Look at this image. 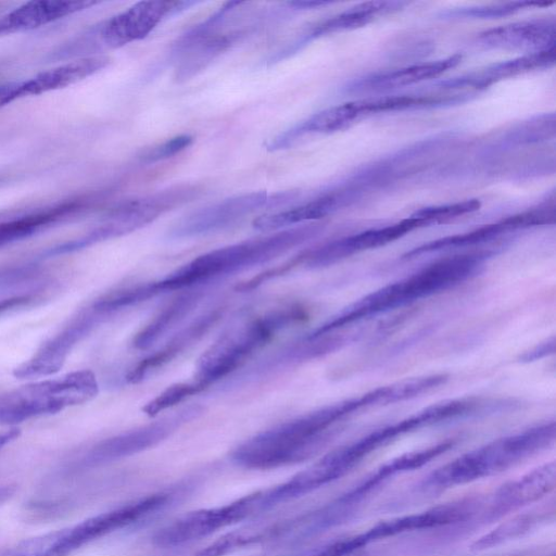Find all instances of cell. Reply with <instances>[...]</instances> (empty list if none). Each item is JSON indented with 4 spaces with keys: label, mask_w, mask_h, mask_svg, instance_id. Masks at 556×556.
Wrapping results in <instances>:
<instances>
[{
    "label": "cell",
    "mask_w": 556,
    "mask_h": 556,
    "mask_svg": "<svg viewBox=\"0 0 556 556\" xmlns=\"http://www.w3.org/2000/svg\"><path fill=\"white\" fill-rule=\"evenodd\" d=\"M364 406L359 395L323 406L253 435L235 447L230 458L254 470L303 462L321 451L337 433L338 425Z\"/></svg>",
    "instance_id": "1"
},
{
    "label": "cell",
    "mask_w": 556,
    "mask_h": 556,
    "mask_svg": "<svg viewBox=\"0 0 556 556\" xmlns=\"http://www.w3.org/2000/svg\"><path fill=\"white\" fill-rule=\"evenodd\" d=\"M492 254L490 251H480L438 260L355 301L307 336L318 337L336 332L365 318L401 308L448 290L479 274Z\"/></svg>",
    "instance_id": "2"
},
{
    "label": "cell",
    "mask_w": 556,
    "mask_h": 556,
    "mask_svg": "<svg viewBox=\"0 0 556 556\" xmlns=\"http://www.w3.org/2000/svg\"><path fill=\"white\" fill-rule=\"evenodd\" d=\"M321 230L319 224H306L210 251L157 280L159 288L162 293L198 288L217 278L268 263Z\"/></svg>",
    "instance_id": "3"
},
{
    "label": "cell",
    "mask_w": 556,
    "mask_h": 556,
    "mask_svg": "<svg viewBox=\"0 0 556 556\" xmlns=\"http://www.w3.org/2000/svg\"><path fill=\"white\" fill-rule=\"evenodd\" d=\"M555 438V421L549 420L496 439L432 471L424 488L442 491L500 473L546 450Z\"/></svg>",
    "instance_id": "4"
},
{
    "label": "cell",
    "mask_w": 556,
    "mask_h": 556,
    "mask_svg": "<svg viewBox=\"0 0 556 556\" xmlns=\"http://www.w3.org/2000/svg\"><path fill=\"white\" fill-rule=\"evenodd\" d=\"M307 316L302 305H290L232 327L200 356L194 381L207 388L236 370L279 330L301 323Z\"/></svg>",
    "instance_id": "5"
},
{
    "label": "cell",
    "mask_w": 556,
    "mask_h": 556,
    "mask_svg": "<svg viewBox=\"0 0 556 556\" xmlns=\"http://www.w3.org/2000/svg\"><path fill=\"white\" fill-rule=\"evenodd\" d=\"M98 392L97 377L89 369L31 382L0 394V425H16L34 417L56 414L92 400Z\"/></svg>",
    "instance_id": "6"
},
{
    "label": "cell",
    "mask_w": 556,
    "mask_h": 556,
    "mask_svg": "<svg viewBox=\"0 0 556 556\" xmlns=\"http://www.w3.org/2000/svg\"><path fill=\"white\" fill-rule=\"evenodd\" d=\"M492 404L480 397H460L432 404L394 424L381 427L357 441L338 447L327 455L344 476L369 454L393 442L397 438L447 420L472 416L491 407Z\"/></svg>",
    "instance_id": "7"
},
{
    "label": "cell",
    "mask_w": 556,
    "mask_h": 556,
    "mask_svg": "<svg viewBox=\"0 0 556 556\" xmlns=\"http://www.w3.org/2000/svg\"><path fill=\"white\" fill-rule=\"evenodd\" d=\"M170 498L167 492L151 493L92 516L72 528L63 529L58 541L40 556H70L98 539L148 518L164 508Z\"/></svg>",
    "instance_id": "8"
},
{
    "label": "cell",
    "mask_w": 556,
    "mask_h": 556,
    "mask_svg": "<svg viewBox=\"0 0 556 556\" xmlns=\"http://www.w3.org/2000/svg\"><path fill=\"white\" fill-rule=\"evenodd\" d=\"M261 490L230 503L186 513L159 529L152 543L162 548L175 547L206 538L260 511Z\"/></svg>",
    "instance_id": "9"
},
{
    "label": "cell",
    "mask_w": 556,
    "mask_h": 556,
    "mask_svg": "<svg viewBox=\"0 0 556 556\" xmlns=\"http://www.w3.org/2000/svg\"><path fill=\"white\" fill-rule=\"evenodd\" d=\"M295 192L268 194L253 191L226 198L178 220L169 230L173 239L191 238L226 229L265 207H275L295 198Z\"/></svg>",
    "instance_id": "10"
},
{
    "label": "cell",
    "mask_w": 556,
    "mask_h": 556,
    "mask_svg": "<svg viewBox=\"0 0 556 556\" xmlns=\"http://www.w3.org/2000/svg\"><path fill=\"white\" fill-rule=\"evenodd\" d=\"M202 409L198 405H190L160 420L102 440L81 457L75 468L86 469L101 466L153 447L184 424L198 417Z\"/></svg>",
    "instance_id": "11"
},
{
    "label": "cell",
    "mask_w": 556,
    "mask_h": 556,
    "mask_svg": "<svg viewBox=\"0 0 556 556\" xmlns=\"http://www.w3.org/2000/svg\"><path fill=\"white\" fill-rule=\"evenodd\" d=\"M425 226L424 220L412 214L399 223L367 229L306 250L299 254L301 265L307 268L326 267L363 251L383 247Z\"/></svg>",
    "instance_id": "12"
},
{
    "label": "cell",
    "mask_w": 556,
    "mask_h": 556,
    "mask_svg": "<svg viewBox=\"0 0 556 556\" xmlns=\"http://www.w3.org/2000/svg\"><path fill=\"white\" fill-rule=\"evenodd\" d=\"M194 1H139L108 20L100 29V38L109 48L146 38L166 16L195 4Z\"/></svg>",
    "instance_id": "13"
},
{
    "label": "cell",
    "mask_w": 556,
    "mask_h": 556,
    "mask_svg": "<svg viewBox=\"0 0 556 556\" xmlns=\"http://www.w3.org/2000/svg\"><path fill=\"white\" fill-rule=\"evenodd\" d=\"M471 501H459L435 506L428 510L380 521L367 531L338 541L344 548H365L368 544L414 530L430 529L451 525L465 519L471 513Z\"/></svg>",
    "instance_id": "14"
},
{
    "label": "cell",
    "mask_w": 556,
    "mask_h": 556,
    "mask_svg": "<svg viewBox=\"0 0 556 556\" xmlns=\"http://www.w3.org/2000/svg\"><path fill=\"white\" fill-rule=\"evenodd\" d=\"M103 317L92 308L43 343L26 362L13 370L16 378H39L58 372L72 349L85 338Z\"/></svg>",
    "instance_id": "15"
},
{
    "label": "cell",
    "mask_w": 556,
    "mask_h": 556,
    "mask_svg": "<svg viewBox=\"0 0 556 556\" xmlns=\"http://www.w3.org/2000/svg\"><path fill=\"white\" fill-rule=\"evenodd\" d=\"M350 334L325 333L318 337H308L290 343L266 356L252 366L249 370L240 374L231 384H242L262 379L273 374L280 372L287 368L299 365L303 362L314 359L332 352L349 341Z\"/></svg>",
    "instance_id": "16"
},
{
    "label": "cell",
    "mask_w": 556,
    "mask_h": 556,
    "mask_svg": "<svg viewBox=\"0 0 556 556\" xmlns=\"http://www.w3.org/2000/svg\"><path fill=\"white\" fill-rule=\"evenodd\" d=\"M241 36L242 31L239 30L223 34L213 31L202 36L186 33L172 47L170 59L175 62V79L181 83L195 76Z\"/></svg>",
    "instance_id": "17"
},
{
    "label": "cell",
    "mask_w": 556,
    "mask_h": 556,
    "mask_svg": "<svg viewBox=\"0 0 556 556\" xmlns=\"http://www.w3.org/2000/svg\"><path fill=\"white\" fill-rule=\"evenodd\" d=\"M477 39L489 48L541 51L555 47V21L540 18L510 23L486 29Z\"/></svg>",
    "instance_id": "18"
},
{
    "label": "cell",
    "mask_w": 556,
    "mask_h": 556,
    "mask_svg": "<svg viewBox=\"0 0 556 556\" xmlns=\"http://www.w3.org/2000/svg\"><path fill=\"white\" fill-rule=\"evenodd\" d=\"M224 315V307L212 309L177 332L160 350L139 362L126 376L131 384H137L153 370L163 367L176 358L185 350L201 340Z\"/></svg>",
    "instance_id": "19"
},
{
    "label": "cell",
    "mask_w": 556,
    "mask_h": 556,
    "mask_svg": "<svg viewBox=\"0 0 556 556\" xmlns=\"http://www.w3.org/2000/svg\"><path fill=\"white\" fill-rule=\"evenodd\" d=\"M555 480L556 465L552 460L504 484L494 496L490 517L496 518L539 501L554 490Z\"/></svg>",
    "instance_id": "20"
},
{
    "label": "cell",
    "mask_w": 556,
    "mask_h": 556,
    "mask_svg": "<svg viewBox=\"0 0 556 556\" xmlns=\"http://www.w3.org/2000/svg\"><path fill=\"white\" fill-rule=\"evenodd\" d=\"M97 3L96 1L87 0H39L26 2L0 17V36L39 28Z\"/></svg>",
    "instance_id": "21"
},
{
    "label": "cell",
    "mask_w": 556,
    "mask_h": 556,
    "mask_svg": "<svg viewBox=\"0 0 556 556\" xmlns=\"http://www.w3.org/2000/svg\"><path fill=\"white\" fill-rule=\"evenodd\" d=\"M110 63L108 55H92L43 71L27 80L17 81V99L67 87L100 72Z\"/></svg>",
    "instance_id": "22"
},
{
    "label": "cell",
    "mask_w": 556,
    "mask_h": 556,
    "mask_svg": "<svg viewBox=\"0 0 556 556\" xmlns=\"http://www.w3.org/2000/svg\"><path fill=\"white\" fill-rule=\"evenodd\" d=\"M404 2L370 1L357 4L348 11L334 15L312 28L301 39L294 41L291 46L277 52L269 59V63L279 62L295 53L307 41L318 38L323 35L332 34L342 30H349L362 27L374 20L377 14L388 13L400 9Z\"/></svg>",
    "instance_id": "23"
},
{
    "label": "cell",
    "mask_w": 556,
    "mask_h": 556,
    "mask_svg": "<svg viewBox=\"0 0 556 556\" xmlns=\"http://www.w3.org/2000/svg\"><path fill=\"white\" fill-rule=\"evenodd\" d=\"M454 439L444 440L434 445L405 453L401 456L393 458L392 460L383 464L375 472L368 476L362 483L356 488L352 489L348 493L343 494L334 503L342 507L350 505L355 501L363 498L366 494L371 492L384 480L393 477L397 473L417 469L438 456L444 454L455 445Z\"/></svg>",
    "instance_id": "24"
},
{
    "label": "cell",
    "mask_w": 556,
    "mask_h": 556,
    "mask_svg": "<svg viewBox=\"0 0 556 556\" xmlns=\"http://www.w3.org/2000/svg\"><path fill=\"white\" fill-rule=\"evenodd\" d=\"M462 60L460 54L448 58L414 64L395 71L379 73L354 83L348 87L351 92L384 91L409 86L434 78L455 67Z\"/></svg>",
    "instance_id": "25"
},
{
    "label": "cell",
    "mask_w": 556,
    "mask_h": 556,
    "mask_svg": "<svg viewBox=\"0 0 556 556\" xmlns=\"http://www.w3.org/2000/svg\"><path fill=\"white\" fill-rule=\"evenodd\" d=\"M204 295L200 288L188 289L172 300L134 338L132 345L138 350H148L161 337L188 316Z\"/></svg>",
    "instance_id": "26"
},
{
    "label": "cell",
    "mask_w": 556,
    "mask_h": 556,
    "mask_svg": "<svg viewBox=\"0 0 556 556\" xmlns=\"http://www.w3.org/2000/svg\"><path fill=\"white\" fill-rule=\"evenodd\" d=\"M555 63V47L534 51L532 53L494 64L480 73L468 75L467 77L457 78L448 81L451 87L471 86L473 88H485L493 83L528 73L539 68H545Z\"/></svg>",
    "instance_id": "27"
},
{
    "label": "cell",
    "mask_w": 556,
    "mask_h": 556,
    "mask_svg": "<svg viewBox=\"0 0 556 556\" xmlns=\"http://www.w3.org/2000/svg\"><path fill=\"white\" fill-rule=\"evenodd\" d=\"M338 193H328L289 210L257 216L252 225L260 231L287 229L289 226L320 219L341 206Z\"/></svg>",
    "instance_id": "28"
},
{
    "label": "cell",
    "mask_w": 556,
    "mask_h": 556,
    "mask_svg": "<svg viewBox=\"0 0 556 556\" xmlns=\"http://www.w3.org/2000/svg\"><path fill=\"white\" fill-rule=\"evenodd\" d=\"M80 206V201H71L36 214L2 222L0 223V247L30 237L42 227L79 210Z\"/></svg>",
    "instance_id": "29"
},
{
    "label": "cell",
    "mask_w": 556,
    "mask_h": 556,
    "mask_svg": "<svg viewBox=\"0 0 556 556\" xmlns=\"http://www.w3.org/2000/svg\"><path fill=\"white\" fill-rule=\"evenodd\" d=\"M511 230L516 229L513 227L509 217H506L497 223L484 225L468 232L447 236L433 241H429L412 249L410 251H407L402 257L408 260L435 251L471 247L482 242H488L498 237L501 233Z\"/></svg>",
    "instance_id": "30"
},
{
    "label": "cell",
    "mask_w": 556,
    "mask_h": 556,
    "mask_svg": "<svg viewBox=\"0 0 556 556\" xmlns=\"http://www.w3.org/2000/svg\"><path fill=\"white\" fill-rule=\"evenodd\" d=\"M271 535L273 523L237 529L225 533L201 548L195 556H225L261 542L271 541Z\"/></svg>",
    "instance_id": "31"
},
{
    "label": "cell",
    "mask_w": 556,
    "mask_h": 556,
    "mask_svg": "<svg viewBox=\"0 0 556 556\" xmlns=\"http://www.w3.org/2000/svg\"><path fill=\"white\" fill-rule=\"evenodd\" d=\"M543 518L544 515L541 513H525L517 515L500 523L493 530L476 540L471 544L470 551L483 552L522 536L540 523Z\"/></svg>",
    "instance_id": "32"
},
{
    "label": "cell",
    "mask_w": 556,
    "mask_h": 556,
    "mask_svg": "<svg viewBox=\"0 0 556 556\" xmlns=\"http://www.w3.org/2000/svg\"><path fill=\"white\" fill-rule=\"evenodd\" d=\"M203 390L204 388L195 381L174 383L149 401L142 407V412L149 417H155L161 412L181 403L184 400Z\"/></svg>",
    "instance_id": "33"
},
{
    "label": "cell",
    "mask_w": 556,
    "mask_h": 556,
    "mask_svg": "<svg viewBox=\"0 0 556 556\" xmlns=\"http://www.w3.org/2000/svg\"><path fill=\"white\" fill-rule=\"evenodd\" d=\"M481 203L477 199L466 200L463 202L450 203L438 206H428L413 213L414 216L420 218L427 226L440 224L448 219L472 213L479 210Z\"/></svg>",
    "instance_id": "34"
},
{
    "label": "cell",
    "mask_w": 556,
    "mask_h": 556,
    "mask_svg": "<svg viewBox=\"0 0 556 556\" xmlns=\"http://www.w3.org/2000/svg\"><path fill=\"white\" fill-rule=\"evenodd\" d=\"M553 4L552 2H533V1H514L506 3H496L491 5H482L476 8L460 9L451 12L453 15L457 16H472L479 18L486 17H501L505 15L513 14L519 10H522L527 7H548Z\"/></svg>",
    "instance_id": "35"
},
{
    "label": "cell",
    "mask_w": 556,
    "mask_h": 556,
    "mask_svg": "<svg viewBox=\"0 0 556 556\" xmlns=\"http://www.w3.org/2000/svg\"><path fill=\"white\" fill-rule=\"evenodd\" d=\"M193 142V137L188 134L175 136L166 141L148 149L142 153L139 159L142 163H155L181 152L190 147Z\"/></svg>",
    "instance_id": "36"
},
{
    "label": "cell",
    "mask_w": 556,
    "mask_h": 556,
    "mask_svg": "<svg viewBox=\"0 0 556 556\" xmlns=\"http://www.w3.org/2000/svg\"><path fill=\"white\" fill-rule=\"evenodd\" d=\"M62 533L63 529L24 540L1 556H40L58 541Z\"/></svg>",
    "instance_id": "37"
},
{
    "label": "cell",
    "mask_w": 556,
    "mask_h": 556,
    "mask_svg": "<svg viewBox=\"0 0 556 556\" xmlns=\"http://www.w3.org/2000/svg\"><path fill=\"white\" fill-rule=\"evenodd\" d=\"M555 351V340L554 337L547 339L546 341L538 344L533 349H531L528 352H525L522 355H520V362H533L541 359L545 356H548L553 354Z\"/></svg>",
    "instance_id": "38"
},
{
    "label": "cell",
    "mask_w": 556,
    "mask_h": 556,
    "mask_svg": "<svg viewBox=\"0 0 556 556\" xmlns=\"http://www.w3.org/2000/svg\"><path fill=\"white\" fill-rule=\"evenodd\" d=\"M36 273V269L33 267H23L17 269H11L5 273L0 274V285L9 283L10 281L18 280L23 277H27Z\"/></svg>",
    "instance_id": "39"
},
{
    "label": "cell",
    "mask_w": 556,
    "mask_h": 556,
    "mask_svg": "<svg viewBox=\"0 0 556 556\" xmlns=\"http://www.w3.org/2000/svg\"><path fill=\"white\" fill-rule=\"evenodd\" d=\"M33 300L31 295H16L0 301V314L23 306Z\"/></svg>",
    "instance_id": "40"
},
{
    "label": "cell",
    "mask_w": 556,
    "mask_h": 556,
    "mask_svg": "<svg viewBox=\"0 0 556 556\" xmlns=\"http://www.w3.org/2000/svg\"><path fill=\"white\" fill-rule=\"evenodd\" d=\"M15 81L0 86V108L16 100Z\"/></svg>",
    "instance_id": "41"
},
{
    "label": "cell",
    "mask_w": 556,
    "mask_h": 556,
    "mask_svg": "<svg viewBox=\"0 0 556 556\" xmlns=\"http://www.w3.org/2000/svg\"><path fill=\"white\" fill-rule=\"evenodd\" d=\"M331 3L330 1H307V0H304V1H289L287 2V4L290 7V8H294V9H315V8H318V7H324V5H327Z\"/></svg>",
    "instance_id": "42"
},
{
    "label": "cell",
    "mask_w": 556,
    "mask_h": 556,
    "mask_svg": "<svg viewBox=\"0 0 556 556\" xmlns=\"http://www.w3.org/2000/svg\"><path fill=\"white\" fill-rule=\"evenodd\" d=\"M21 434V430L18 428H11L5 432L0 433V450L17 439Z\"/></svg>",
    "instance_id": "43"
},
{
    "label": "cell",
    "mask_w": 556,
    "mask_h": 556,
    "mask_svg": "<svg viewBox=\"0 0 556 556\" xmlns=\"http://www.w3.org/2000/svg\"><path fill=\"white\" fill-rule=\"evenodd\" d=\"M16 488L14 485L8 484V485H1L0 486V504L7 502L9 498L13 496L15 493Z\"/></svg>",
    "instance_id": "44"
}]
</instances>
